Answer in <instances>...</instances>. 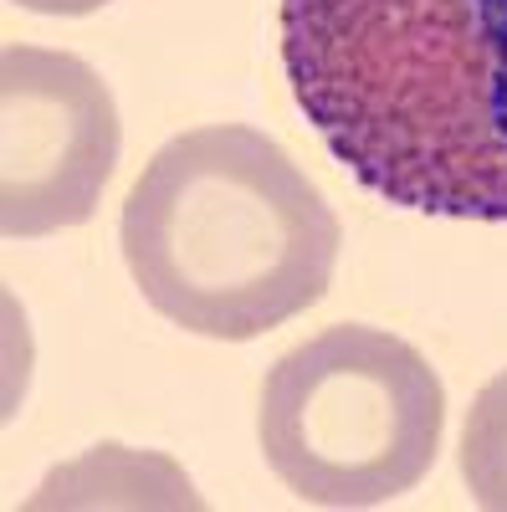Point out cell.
<instances>
[{
	"instance_id": "7a4b0ae2",
	"label": "cell",
	"mask_w": 507,
	"mask_h": 512,
	"mask_svg": "<svg viewBox=\"0 0 507 512\" xmlns=\"http://www.w3.org/2000/svg\"><path fill=\"white\" fill-rule=\"evenodd\" d=\"M118 241L159 318L246 344L323 303L344 231L277 139L251 123H205L144 164Z\"/></svg>"
},
{
	"instance_id": "277c9868",
	"label": "cell",
	"mask_w": 507,
	"mask_h": 512,
	"mask_svg": "<svg viewBox=\"0 0 507 512\" xmlns=\"http://www.w3.org/2000/svg\"><path fill=\"white\" fill-rule=\"evenodd\" d=\"M118 144V103L88 62L11 41L0 57V231L36 241L93 221Z\"/></svg>"
},
{
	"instance_id": "6da1fadb",
	"label": "cell",
	"mask_w": 507,
	"mask_h": 512,
	"mask_svg": "<svg viewBox=\"0 0 507 512\" xmlns=\"http://www.w3.org/2000/svg\"><path fill=\"white\" fill-rule=\"evenodd\" d=\"M282 67L369 195L507 221V0H282Z\"/></svg>"
},
{
	"instance_id": "3957f363",
	"label": "cell",
	"mask_w": 507,
	"mask_h": 512,
	"mask_svg": "<svg viewBox=\"0 0 507 512\" xmlns=\"http://www.w3.org/2000/svg\"><path fill=\"white\" fill-rule=\"evenodd\" d=\"M262 456L308 507H385L426 482L446 431V390L415 344L333 323L262 379Z\"/></svg>"
},
{
	"instance_id": "8992f818",
	"label": "cell",
	"mask_w": 507,
	"mask_h": 512,
	"mask_svg": "<svg viewBox=\"0 0 507 512\" xmlns=\"http://www.w3.org/2000/svg\"><path fill=\"white\" fill-rule=\"evenodd\" d=\"M21 11H36V16H93L103 11L108 0H11Z\"/></svg>"
},
{
	"instance_id": "5b68a950",
	"label": "cell",
	"mask_w": 507,
	"mask_h": 512,
	"mask_svg": "<svg viewBox=\"0 0 507 512\" xmlns=\"http://www.w3.org/2000/svg\"><path fill=\"white\" fill-rule=\"evenodd\" d=\"M461 477H467V492L477 497V507L507 512V369L482 384L467 410Z\"/></svg>"
}]
</instances>
